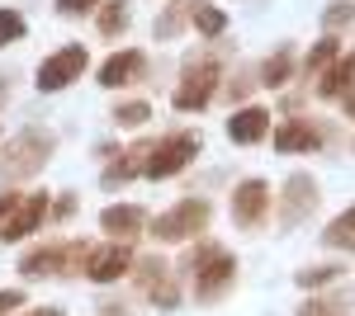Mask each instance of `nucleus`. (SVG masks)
Wrapping results in <instances>:
<instances>
[{"label": "nucleus", "mask_w": 355, "mask_h": 316, "mask_svg": "<svg viewBox=\"0 0 355 316\" xmlns=\"http://www.w3.org/2000/svg\"><path fill=\"white\" fill-rule=\"evenodd\" d=\"M57 137L43 128H24L15 132L5 147H0V180L5 185H15V180H28V175H38L43 170V160L53 156Z\"/></svg>", "instance_id": "nucleus-1"}, {"label": "nucleus", "mask_w": 355, "mask_h": 316, "mask_svg": "<svg viewBox=\"0 0 355 316\" xmlns=\"http://www.w3.org/2000/svg\"><path fill=\"white\" fill-rule=\"evenodd\" d=\"M194 156H199V132H171L166 142L152 147L142 175H147V180H171V175H180Z\"/></svg>", "instance_id": "nucleus-2"}, {"label": "nucleus", "mask_w": 355, "mask_h": 316, "mask_svg": "<svg viewBox=\"0 0 355 316\" xmlns=\"http://www.w3.org/2000/svg\"><path fill=\"white\" fill-rule=\"evenodd\" d=\"M209 217H214V208H209V203L185 198V203L166 208L162 217L152 222V236H157V241H190L194 232H204V227H209Z\"/></svg>", "instance_id": "nucleus-3"}, {"label": "nucleus", "mask_w": 355, "mask_h": 316, "mask_svg": "<svg viewBox=\"0 0 355 316\" xmlns=\"http://www.w3.org/2000/svg\"><path fill=\"white\" fill-rule=\"evenodd\" d=\"M214 90H218V62H214V57H204L199 66H190V71L180 76L175 95H171V104L180 109V113H199V109H209Z\"/></svg>", "instance_id": "nucleus-4"}, {"label": "nucleus", "mask_w": 355, "mask_h": 316, "mask_svg": "<svg viewBox=\"0 0 355 316\" xmlns=\"http://www.w3.org/2000/svg\"><path fill=\"white\" fill-rule=\"evenodd\" d=\"M85 250L81 241H57V245H43V250H33V255H24L19 260V274H28V279H38V274H71L76 264H85Z\"/></svg>", "instance_id": "nucleus-5"}, {"label": "nucleus", "mask_w": 355, "mask_h": 316, "mask_svg": "<svg viewBox=\"0 0 355 316\" xmlns=\"http://www.w3.org/2000/svg\"><path fill=\"white\" fill-rule=\"evenodd\" d=\"M85 62H90V53H85L81 43H67V48H57L43 66H38V90L43 95H53V90H67L71 80L85 71Z\"/></svg>", "instance_id": "nucleus-6"}, {"label": "nucleus", "mask_w": 355, "mask_h": 316, "mask_svg": "<svg viewBox=\"0 0 355 316\" xmlns=\"http://www.w3.org/2000/svg\"><path fill=\"white\" fill-rule=\"evenodd\" d=\"M232 279H237V260L227 250H218L214 260L194 274V302H218L223 292L232 288Z\"/></svg>", "instance_id": "nucleus-7"}, {"label": "nucleus", "mask_w": 355, "mask_h": 316, "mask_svg": "<svg viewBox=\"0 0 355 316\" xmlns=\"http://www.w3.org/2000/svg\"><path fill=\"white\" fill-rule=\"evenodd\" d=\"M270 212V185L266 180H242L232 189V222L237 227H256Z\"/></svg>", "instance_id": "nucleus-8"}, {"label": "nucleus", "mask_w": 355, "mask_h": 316, "mask_svg": "<svg viewBox=\"0 0 355 316\" xmlns=\"http://www.w3.org/2000/svg\"><path fill=\"white\" fill-rule=\"evenodd\" d=\"M128 264H133V250L123 241H114V245H100V250L85 255V279L90 284H114V279L128 274Z\"/></svg>", "instance_id": "nucleus-9"}, {"label": "nucleus", "mask_w": 355, "mask_h": 316, "mask_svg": "<svg viewBox=\"0 0 355 316\" xmlns=\"http://www.w3.org/2000/svg\"><path fill=\"white\" fill-rule=\"evenodd\" d=\"M48 217V194H28L19 208L10 212V222H0V241H19V236H28L38 222Z\"/></svg>", "instance_id": "nucleus-10"}, {"label": "nucleus", "mask_w": 355, "mask_h": 316, "mask_svg": "<svg viewBox=\"0 0 355 316\" xmlns=\"http://www.w3.org/2000/svg\"><path fill=\"white\" fill-rule=\"evenodd\" d=\"M147 227V217H142V208L137 203H114V208L100 212V232L114 241H137V232Z\"/></svg>", "instance_id": "nucleus-11"}, {"label": "nucleus", "mask_w": 355, "mask_h": 316, "mask_svg": "<svg viewBox=\"0 0 355 316\" xmlns=\"http://www.w3.org/2000/svg\"><path fill=\"white\" fill-rule=\"evenodd\" d=\"M318 203V185L308 180V175H289V185H284V208H279V222L284 227H294L303 212H313Z\"/></svg>", "instance_id": "nucleus-12"}, {"label": "nucleus", "mask_w": 355, "mask_h": 316, "mask_svg": "<svg viewBox=\"0 0 355 316\" xmlns=\"http://www.w3.org/2000/svg\"><path fill=\"white\" fill-rule=\"evenodd\" d=\"M270 132V113L261 104H251V109H237L232 118H227V137L237 142V147H251V142H261Z\"/></svg>", "instance_id": "nucleus-13"}, {"label": "nucleus", "mask_w": 355, "mask_h": 316, "mask_svg": "<svg viewBox=\"0 0 355 316\" xmlns=\"http://www.w3.org/2000/svg\"><path fill=\"white\" fill-rule=\"evenodd\" d=\"M322 147V123H284V128H275V151H318Z\"/></svg>", "instance_id": "nucleus-14"}, {"label": "nucleus", "mask_w": 355, "mask_h": 316, "mask_svg": "<svg viewBox=\"0 0 355 316\" xmlns=\"http://www.w3.org/2000/svg\"><path fill=\"white\" fill-rule=\"evenodd\" d=\"M137 274H142V288H147V297H152L157 307H175V302H180V292H175L171 279H166V264L162 260H142V264H137Z\"/></svg>", "instance_id": "nucleus-15"}, {"label": "nucleus", "mask_w": 355, "mask_h": 316, "mask_svg": "<svg viewBox=\"0 0 355 316\" xmlns=\"http://www.w3.org/2000/svg\"><path fill=\"white\" fill-rule=\"evenodd\" d=\"M355 62L351 57H336L327 71H322V80H318V95L322 100H346V90H355Z\"/></svg>", "instance_id": "nucleus-16"}, {"label": "nucleus", "mask_w": 355, "mask_h": 316, "mask_svg": "<svg viewBox=\"0 0 355 316\" xmlns=\"http://www.w3.org/2000/svg\"><path fill=\"white\" fill-rule=\"evenodd\" d=\"M137 71H142V53H133V48H128V53H114L110 62L100 66V85H105V90H114V85H128Z\"/></svg>", "instance_id": "nucleus-17"}, {"label": "nucleus", "mask_w": 355, "mask_h": 316, "mask_svg": "<svg viewBox=\"0 0 355 316\" xmlns=\"http://www.w3.org/2000/svg\"><path fill=\"white\" fill-rule=\"evenodd\" d=\"M199 5H204V0H171V5H166V15L157 19V38H175V33L194 19L190 10H199Z\"/></svg>", "instance_id": "nucleus-18"}, {"label": "nucleus", "mask_w": 355, "mask_h": 316, "mask_svg": "<svg viewBox=\"0 0 355 316\" xmlns=\"http://www.w3.org/2000/svg\"><path fill=\"white\" fill-rule=\"evenodd\" d=\"M147 156H152V147H147V142H142V147H133L128 156H119V160L110 165V170L100 175V185H105V189H119V185H128V180H133V160H147Z\"/></svg>", "instance_id": "nucleus-19"}, {"label": "nucleus", "mask_w": 355, "mask_h": 316, "mask_svg": "<svg viewBox=\"0 0 355 316\" xmlns=\"http://www.w3.org/2000/svg\"><path fill=\"white\" fill-rule=\"evenodd\" d=\"M289 76H294V48H279V53H275L270 62L261 66V80H266L270 90H279V85H284Z\"/></svg>", "instance_id": "nucleus-20"}, {"label": "nucleus", "mask_w": 355, "mask_h": 316, "mask_svg": "<svg viewBox=\"0 0 355 316\" xmlns=\"http://www.w3.org/2000/svg\"><path fill=\"white\" fill-rule=\"evenodd\" d=\"M322 241H327V245H351V250H355V203H351L346 212H341L336 222H327Z\"/></svg>", "instance_id": "nucleus-21"}, {"label": "nucleus", "mask_w": 355, "mask_h": 316, "mask_svg": "<svg viewBox=\"0 0 355 316\" xmlns=\"http://www.w3.org/2000/svg\"><path fill=\"white\" fill-rule=\"evenodd\" d=\"M128 28V0H110L105 10H100V33L105 38H119Z\"/></svg>", "instance_id": "nucleus-22"}, {"label": "nucleus", "mask_w": 355, "mask_h": 316, "mask_svg": "<svg viewBox=\"0 0 355 316\" xmlns=\"http://www.w3.org/2000/svg\"><path fill=\"white\" fill-rule=\"evenodd\" d=\"M341 57V43H336V33H327L318 48H308V62H303V71H322V66H331Z\"/></svg>", "instance_id": "nucleus-23"}, {"label": "nucleus", "mask_w": 355, "mask_h": 316, "mask_svg": "<svg viewBox=\"0 0 355 316\" xmlns=\"http://www.w3.org/2000/svg\"><path fill=\"white\" fill-rule=\"evenodd\" d=\"M194 28L209 33V38H218L223 28H227V15H223L218 5H199V10H194Z\"/></svg>", "instance_id": "nucleus-24"}, {"label": "nucleus", "mask_w": 355, "mask_h": 316, "mask_svg": "<svg viewBox=\"0 0 355 316\" xmlns=\"http://www.w3.org/2000/svg\"><path fill=\"white\" fill-rule=\"evenodd\" d=\"M346 24H355V5L351 0H331L327 10H322V28L336 33V28H346Z\"/></svg>", "instance_id": "nucleus-25"}, {"label": "nucleus", "mask_w": 355, "mask_h": 316, "mask_svg": "<svg viewBox=\"0 0 355 316\" xmlns=\"http://www.w3.org/2000/svg\"><path fill=\"white\" fill-rule=\"evenodd\" d=\"M114 118H119V128H142V123L152 118V104H142V100H133V104H119V109H114Z\"/></svg>", "instance_id": "nucleus-26"}, {"label": "nucleus", "mask_w": 355, "mask_h": 316, "mask_svg": "<svg viewBox=\"0 0 355 316\" xmlns=\"http://www.w3.org/2000/svg\"><path fill=\"white\" fill-rule=\"evenodd\" d=\"M331 279H341V269L336 264H318V269H303L299 274V288H327Z\"/></svg>", "instance_id": "nucleus-27"}, {"label": "nucleus", "mask_w": 355, "mask_h": 316, "mask_svg": "<svg viewBox=\"0 0 355 316\" xmlns=\"http://www.w3.org/2000/svg\"><path fill=\"white\" fill-rule=\"evenodd\" d=\"M19 38H24V15L0 10V48H5V43H19Z\"/></svg>", "instance_id": "nucleus-28"}, {"label": "nucleus", "mask_w": 355, "mask_h": 316, "mask_svg": "<svg viewBox=\"0 0 355 316\" xmlns=\"http://www.w3.org/2000/svg\"><path fill=\"white\" fill-rule=\"evenodd\" d=\"M100 0H57V15H67V19H76V15H85V10H95Z\"/></svg>", "instance_id": "nucleus-29"}, {"label": "nucleus", "mask_w": 355, "mask_h": 316, "mask_svg": "<svg viewBox=\"0 0 355 316\" xmlns=\"http://www.w3.org/2000/svg\"><path fill=\"white\" fill-rule=\"evenodd\" d=\"M15 307H24V292H19V288H5V292H0V316L15 312Z\"/></svg>", "instance_id": "nucleus-30"}, {"label": "nucleus", "mask_w": 355, "mask_h": 316, "mask_svg": "<svg viewBox=\"0 0 355 316\" xmlns=\"http://www.w3.org/2000/svg\"><path fill=\"white\" fill-rule=\"evenodd\" d=\"M24 198H15V194H0V222H10V212L19 208Z\"/></svg>", "instance_id": "nucleus-31"}, {"label": "nucleus", "mask_w": 355, "mask_h": 316, "mask_svg": "<svg viewBox=\"0 0 355 316\" xmlns=\"http://www.w3.org/2000/svg\"><path fill=\"white\" fill-rule=\"evenodd\" d=\"M71 203H76V198H71V194H62V198H57V208H53V212H57V217H67V212H71Z\"/></svg>", "instance_id": "nucleus-32"}, {"label": "nucleus", "mask_w": 355, "mask_h": 316, "mask_svg": "<svg viewBox=\"0 0 355 316\" xmlns=\"http://www.w3.org/2000/svg\"><path fill=\"white\" fill-rule=\"evenodd\" d=\"M100 316H128V312H123V307H105Z\"/></svg>", "instance_id": "nucleus-33"}, {"label": "nucleus", "mask_w": 355, "mask_h": 316, "mask_svg": "<svg viewBox=\"0 0 355 316\" xmlns=\"http://www.w3.org/2000/svg\"><path fill=\"white\" fill-rule=\"evenodd\" d=\"M28 316H62L57 307H43V312H28Z\"/></svg>", "instance_id": "nucleus-34"}, {"label": "nucleus", "mask_w": 355, "mask_h": 316, "mask_svg": "<svg viewBox=\"0 0 355 316\" xmlns=\"http://www.w3.org/2000/svg\"><path fill=\"white\" fill-rule=\"evenodd\" d=\"M5 95H10V76H0V100H5Z\"/></svg>", "instance_id": "nucleus-35"}, {"label": "nucleus", "mask_w": 355, "mask_h": 316, "mask_svg": "<svg viewBox=\"0 0 355 316\" xmlns=\"http://www.w3.org/2000/svg\"><path fill=\"white\" fill-rule=\"evenodd\" d=\"M346 113H351V118H355V90H351V100H346Z\"/></svg>", "instance_id": "nucleus-36"}]
</instances>
